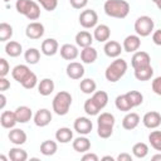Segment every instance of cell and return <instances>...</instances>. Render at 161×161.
<instances>
[{"mask_svg": "<svg viewBox=\"0 0 161 161\" xmlns=\"http://www.w3.org/2000/svg\"><path fill=\"white\" fill-rule=\"evenodd\" d=\"M10 88V82L5 78V77H0V91L5 92Z\"/></svg>", "mask_w": 161, "mask_h": 161, "instance_id": "bcb514c9", "label": "cell"}, {"mask_svg": "<svg viewBox=\"0 0 161 161\" xmlns=\"http://www.w3.org/2000/svg\"><path fill=\"white\" fill-rule=\"evenodd\" d=\"M79 88H80V91H82L83 93H86V94H92V93L96 92L97 84H96V82H94L92 78H84V79L80 80Z\"/></svg>", "mask_w": 161, "mask_h": 161, "instance_id": "836d02e7", "label": "cell"}, {"mask_svg": "<svg viewBox=\"0 0 161 161\" xmlns=\"http://www.w3.org/2000/svg\"><path fill=\"white\" fill-rule=\"evenodd\" d=\"M82 160H83V161H98V156H97L96 153H91V152H88V153L83 155Z\"/></svg>", "mask_w": 161, "mask_h": 161, "instance_id": "c3c4849f", "label": "cell"}, {"mask_svg": "<svg viewBox=\"0 0 161 161\" xmlns=\"http://www.w3.org/2000/svg\"><path fill=\"white\" fill-rule=\"evenodd\" d=\"M73 138V131L68 127H60L55 132V140L60 143H68Z\"/></svg>", "mask_w": 161, "mask_h": 161, "instance_id": "4dcf8cb0", "label": "cell"}, {"mask_svg": "<svg viewBox=\"0 0 161 161\" xmlns=\"http://www.w3.org/2000/svg\"><path fill=\"white\" fill-rule=\"evenodd\" d=\"M84 112H86L88 116H97L101 111L94 106V103L91 101V98H88V99L84 102Z\"/></svg>", "mask_w": 161, "mask_h": 161, "instance_id": "60d3db41", "label": "cell"}, {"mask_svg": "<svg viewBox=\"0 0 161 161\" xmlns=\"http://www.w3.org/2000/svg\"><path fill=\"white\" fill-rule=\"evenodd\" d=\"M24 58L28 64H36L40 59V52L36 48H29L28 50H25Z\"/></svg>", "mask_w": 161, "mask_h": 161, "instance_id": "d590c367", "label": "cell"}, {"mask_svg": "<svg viewBox=\"0 0 161 161\" xmlns=\"http://www.w3.org/2000/svg\"><path fill=\"white\" fill-rule=\"evenodd\" d=\"M73 127H74V131L78 132L79 135H88L93 128V123L87 117H78L75 118Z\"/></svg>", "mask_w": 161, "mask_h": 161, "instance_id": "8fae6325", "label": "cell"}, {"mask_svg": "<svg viewBox=\"0 0 161 161\" xmlns=\"http://www.w3.org/2000/svg\"><path fill=\"white\" fill-rule=\"evenodd\" d=\"M152 1H153V3H156V1H157V0H152Z\"/></svg>", "mask_w": 161, "mask_h": 161, "instance_id": "6f0895ef", "label": "cell"}, {"mask_svg": "<svg viewBox=\"0 0 161 161\" xmlns=\"http://www.w3.org/2000/svg\"><path fill=\"white\" fill-rule=\"evenodd\" d=\"M4 1H5V3H8V1H10V0H4Z\"/></svg>", "mask_w": 161, "mask_h": 161, "instance_id": "9f6ffc18", "label": "cell"}, {"mask_svg": "<svg viewBox=\"0 0 161 161\" xmlns=\"http://www.w3.org/2000/svg\"><path fill=\"white\" fill-rule=\"evenodd\" d=\"M57 150H58V145L53 140H45L40 145V153L44 156H52L57 152Z\"/></svg>", "mask_w": 161, "mask_h": 161, "instance_id": "1f68e13d", "label": "cell"}, {"mask_svg": "<svg viewBox=\"0 0 161 161\" xmlns=\"http://www.w3.org/2000/svg\"><path fill=\"white\" fill-rule=\"evenodd\" d=\"M70 104H72V96L69 92L67 91H60L58 92L54 98H53V102H52V107H53V111L55 114L58 116H64L68 113L69 108H70Z\"/></svg>", "mask_w": 161, "mask_h": 161, "instance_id": "5b68a950", "label": "cell"}, {"mask_svg": "<svg viewBox=\"0 0 161 161\" xmlns=\"http://www.w3.org/2000/svg\"><path fill=\"white\" fill-rule=\"evenodd\" d=\"M54 91V82L50 78H44L38 84V92L42 96H49Z\"/></svg>", "mask_w": 161, "mask_h": 161, "instance_id": "d6a6232c", "label": "cell"}, {"mask_svg": "<svg viewBox=\"0 0 161 161\" xmlns=\"http://www.w3.org/2000/svg\"><path fill=\"white\" fill-rule=\"evenodd\" d=\"M42 53L47 57H52L54 54H57V52L59 50V44L55 39L53 38H48L45 40H43L42 43Z\"/></svg>", "mask_w": 161, "mask_h": 161, "instance_id": "ac0fdd59", "label": "cell"}, {"mask_svg": "<svg viewBox=\"0 0 161 161\" xmlns=\"http://www.w3.org/2000/svg\"><path fill=\"white\" fill-rule=\"evenodd\" d=\"M91 101L94 103V106L101 111V109H103L106 106H107V103H108V94H107V92H104V91H97V92H94L93 93V96L91 97Z\"/></svg>", "mask_w": 161, "mask_h": 161, "instance_id": "d4e9b609", "label": "cell"}, {"mask_svg": "<svg viewBox=\"0 0 161 161\" xmlns=\"http://www.w3.org/2000/svg\"><path fill=\"white\" fill-rule=\"evenodd\" d=\"M153 26H155V23L152 18L147 15H142L137 18L135 21V31L138 36H148L153 31Z\"/></svg>", "mask_w": 161, "mask_h": 161, "instance_id": "52a82bcc", "label": "cell"}, {"mask_svg": "<svg viewBox=\"0 0 161 161\" xmlns=\"http://www.w3.org/2000/svg\"><path fill=\"white\" fill-rule=\"evenodd\" d=\"M5 104H6V97H5V94L1 92V94H0V109H4Z\"/></svg>", "mask_w": 161, "mask_h": 161, "instance_id": "f907efd6", "label": "cell"}, {"mask_svg": "<svg viewBox=\"0 0 161 161\" xmlns=\"http://www.w3.org/2000/svg\"><path fill=\"white\" fill-rule=\"evenodd\" d=\"M155 4H156V6H157V8H158V9L161 10V0H157V1L155 3Z\"/></svg>", "mask_w": 161, "mask_h": 161, "instance_id": "db71d44e", "label": "cell"}, {"mask_svg": "<svg viewBox=\"0 0 161 161\" xmlns=\"http://www.w3.org/2000/svg\"><path fill=\"white\" fill-rule=\"evenodd\" d=\"M93 43V35L87 30H80L75 34V44L80 48L91 47Z\"/></svg>", "mask_w": 161, "mask_h": 161, "instance_id": "603a6c76", "label": "cell"}, {"mask_svg": "<svg viewBox=\"0 0 161 161\" xmlns=\"http://www.w3.org/2000/svg\"><path fill=\"white\" fill-rule=\"evenodd\" d=\"M114 116L108 112H103L97 118V133L101 138H108L113 133Z\"/></svg>", "mask_w": 161, "mask_h": 161, "instance_id": "277c9868", "label": "cell"}, {"mask_svg": "<svg viewBox=\"0 0 161 161\" xmlns=\"http://www.w3.org/2000/svg\"><path fill=\"white\" fill-rule=\"evenodd\" d=\"M52 112L47 108H40L36 111V113L34 114V123L38 127H45L50 123L52 121Z\"/></svg>", "mask_w": 161, "mask_h": 161, "instance_id": "5bb4252c", "label": "cell"}, {"mask_svg": "<svg viewBox=\"0 0 161 161\" xmlns=\"http://www.w3.org/2000/svg\"><path fill=\"white\" fill-rule=\"evenodd\" d=\"M140 121H141V119H140V116H138L137 113L130 112V113H127V114L123 117V119H122V127H123L125 130H128V131L135 130V128L138 126Z\"/></svg>", "mask_w": 161, "mask_h": 161, "instance_id": "7402d4cb", "label": "cell"}, {"mask_svg": "<svg viewBox=\"0 0 161 161\" xmlns=\"http://www.w3.org/2000/svg\"><path fill=\"white\" fill-rule=\"evenodd\" d=\"M142 123L145 127L150 128V130H153V128H157L160 125H161V114L156 111H151V112H147L145 113V116L142 117Z\"/></svg>", "mask_w": 161, "mask_h": 161, "instance_id": "7c38bea8", "label": "cell"}, {"mask_svg": "<svg viewBox=\"0 0 161 161\" xmlns=\"http://www.w3.org/2000/svg\"><path fill=\"white\" fill-rule=\"evenodd\" d=\"M104 13L116 19H125L130 13V4L126 0H107L103 5Z\"/></svg>", "mask_w": 161, "mask_h": 161, "instance_id": "7a4b0ae2", "label": "cell"}, {"mask_svg": "<svg viewBox=\"0 0 161 161\" xmlns=\"http://www.w3.org/2000/svg\"><path fill=\"white\" fill-rule=\"evenodd\" d=\"M117 160H118V161H132V156H131L130 153L123 152V153H119V155L117 156Z\"/></svg>", "mask_w": 161, "mask_h": 161, "instance_id": "681fc988", "label": "cell"}, {"mask_svg": "<svg viewBox=\"0 0 161 161\" xmlns=\"http://www.w3.org/2000/svg\"><path fill=\"white\" fill-rule=\"evenodd\" d=\"M69 3L74 9H83L87 6L88 0H69Z\"/></svg>", "mask_w": 161, "mask_h": 161, "instance_id": "f6af8a7d", "label": "cell"}, {"mask_svg": "<svg viewBox=\"0 0 161 161\" xmlns=\"http://www.w3.org/2000/svg\"><path fill=\"white\" fill-rule=\"evenodd\" d=\"M11 75L25 89H31L38 83V78H36L35 73H33L30 70V68L28 65H25V64H18V65H15L13 68V70H11Z\"/></svg>", "mask_w": 161, "mask_h": 161, "instance_id": "6da1fadb", "label": "cell"}, {"mask_svg": "<svg viewBox=\"0 0 161 161\" xmlns=\"http://www.w3.org/2000/svg\"><path fill=\"white\" fill-rule=\"evenodd\" d=\"M123 50L127 52V53H135L138 50V48L141 47V38L136 34H131V35H127L123 40Z\"/></svg>", "mask_w": 161, "mask_h": 161, "instance_id": "4fadbf2b", "label": "cell"}, {"mask_svg": "<svg viewBox=\"0 0 161 161\" xmlns=\"http://www.w3.org/2000/svg\"><path fill=\"white\" fill-rule=\"evenodd\" d=\"M98 23V15L93 9H86L79 14V24L84 29L96 28Z\"/></svg>", "mask_w": 161, "mask_h": 161, "instance_id": "ba28073f", "label": "cell"}, {"mask_svg": "<svg viewBox=\"0 0 161 161\" xmlns=\"http://www.w3.org/2000/svg\"><path fill=\"white\" fill-rule=\"evenodd\" d=\"M98 57V53L97 50L91 45V47H86V48H82L80 50V60L86 64H92L96 62Z\"/></svg>", "mask_w": 161, "mask_h": 161, "instance_id": "cb8c5ba5", "label": "cell"}, {"mask_svg": "<svg viewBox=\"0 0 161 161\" xmlns=\"http://www.w3.org/2000/svg\"><path fill=\"white\" fill-rule=\"evenodd\" d=\"M0 158H1V160H3V161H6V157H5V156H3V155H1V156H0Z\"/></svg>", "mask_w": 161, "mask_h": 161, "instance_id": "11a10c76", "label": "cell"}, {"mask_svg": "<svg viewBox=\"0 0 161 161\" xmlns=\"http://www.w3.org/2000/svg\"><path fill=\"white\" fill-rule=\"evenodd\" d=\"M47 11H53L58 6V0H36Z\"/></svg>", "mask_w": 161, "mask_h": 161, "instance_id": "b9f144b4", "label": "cell"}, {"mask_svg": "<svg viewBox=\"0 0 161 161\" xmlns=\"http://www.w3.org/2000/svg\"><path fill=\"white\" fill-rule=\"evenodd\" d=\"M131 65L133 69H138V68H143L147 65H151V57L148 53L146 52H135V54L132 55L131 59Z\"/></svg>", "mask_w": 161, "mask_h": 161, "instance_id": "9c48e42d", "label": "cell"}, {"mask_svg": "<svg viewBox=\"0 0 161 161\" xmlns=\"http://www.w3.org/2000/svg\"><path fill=\"white\" fill-rule=\"evenodd\" d=\"M8 137H9L10 142L14 143L15 146H20L26 142V133L21 128H11L9 131Z\"/></svg>", "mask_w": 161, "mask_h": 161, "instance_id": "ffe728a7", "label": "cell"}, {"mask_svg": "<svg viewBox=\"0 0 161 161\" xmlns=\"http://www.w3.org/2000/svg\"><path fill=\"white\" fill-rule=\"evenodd\" d=\"M102 160H111V161H113L114 158L112 156H104V157H102Z\"/></svg>", "mask_w": 161, "mask_h": 161, "instance_id": "f5cc1de1", "label": "cell"}, {"mask_svg": "<svg viewBox=\"0 0 161 161\" xmlns=\"http://www.w3.org/2000/svg\"><path fill=\"white\" fill-rule=\"evenodd\" d=\"M10 70V65L5 58L0 59V77H6V74Z\"/></svg>", "mask_w": 161, "mask_h": 161, "instance_id": "7bdbcfd3", "label": "cell"}, {"mask_svg": "<svg viewBox=\"0 0 161 161\" xmlns=\"http://www.w3.org/2000/svg\"><path fill=\"white\" fill-rule=\"evenodd\" d=\"M9 158L11 161H25L28 158V153L20 147H13L9 151Z\"/></svg>", "mask_w": 161, "mask_h": 161, "instance_id": "e575fe53", "label": "cell"}, {"mask_svg": "<svg viewBox=\"0 0 161 161\" xmlns=\"http://www.w3.org/2000/svg\"><path fill=\"white\" fill-rule=\"evenodd\" d=\"M44 31H45L44 25L39 21H33V23L28 24L26 28H25V35L29 39H33V40L40 39L44 35Z\"/></svg>", "mask_w": 161, "mask_h": 161, "instance_id": "30bf717a", "label": "cell"}, {"mask_svg": "<svg viewBox=\"0 0 161 161\" xmlns=\"http://www.w3.org/2000/svg\"><path fill=\"white\" fill-rule=\"evenodd\" d=\"M14 112H15V116H16V119L19 123H26L33 117V112H31L30 107H28V106H20Z\"/></svg>", "mask_w": 161, "mask_h": 161, "instance_id": "484cf974", "label": "cell"}, {"mask_svg": "<svg viewBox=\"0 0 161 161\" xmlns=\"http://www.w3.org/2000/svg\"><path fill=\"white\" fill-rule=\"evenodd\" d=\"M148 141L152 148L156 151H161V131H152L148 135Z\"/></svg>", "mask_w": 161, "mask_h": 161, "instance_id": "74e56055", "label": "cell"}, {"mask_svg": "<svg viewBox=\"0 0 161 161\" xmlns=\"http://www.w3.org/2000/svg\"><path fill=\"white\" fill-rule=\"evenodd\" d=\"M13 36V26L8 23L0 24V42H6Z\"/></svg>", "mask_w": 161, "mask_h": 161, "instance_id": "f35d334b", "label": "cell"}, {"mask_svg": "<svg viewBox=\"0 0 161 161\" xmlns=\"http://www.w3.org/2000/svg\"><path fill=\"white\" fill-rule=\"evenodd\" d=\"M21 52H23V47H21V44H20L19 42L10 40V42H8L6 45H5V53H6L9 57H11V58L19 57V55L21 54Z\"/></svg>", "mask_w": 161, "mask_h": 161, "instance_id": "f1b7e54d", "label": "cell"}, {"mask_svg": "<svg viewBox=\"0 0 161 161\" xmlns=\"http://www.w3.org/2000/svg\"><path fill=\"white\" fill-rule=\"evenodd\" d=\"M126 94H127V97H128V99L133 107H137L143 102V96L138 91H128Z\"/></svg>", "mask_w": 161, "mask_h": 161, "instance_id": "ab89813d", "label": "cell"}, {"mask_svg": "<svg viewBox=\"0 0 161 161\" xmlns=\"http://www.w3.org/2000/svg\"><path fill=\"white\" fill-rule=\"evenodd\" d=\"M135 70V78L137 80H141V82H146V80H150L153 75V68L151 65H147V67H143V68H138V69H133Z\"/></svg>", "mask_w": 161, "mask_h": 161, "instance_id": "f546056e", "label": "cell"}, {"mask_svg": "<svg viewBox=\"0 0 161 161\" xmlns=\"http://www.w3.org/2000/svg\"><path fill=\"white\" fill-rule=\"evenodd\" d=\"M104 54L109 58H118L121 55V52L123 50V47H121V44L116 40H108L106 42L104 47H103Z\"/></svg>", "mask_w": 161, "mask_h": 161, "instance_id": "9a60e30c", "label": "cell"}, {"mask_svg": "<svg viewBox=\"0 0 161 161\" xmlns=\"http://www.w3.org/2000/svg\"><path fill=\"white\" fill-rule=\"evenodd\" d=\"M127 70V62L122 58H117L114 59L104 70V77L108 82L114 83L117 80H119L125 73Z\"/></svg>", "mask_w": 161, "mask_h": 161, "instance_id": "3957f363", "label": "cell"}, {"mask_svg": "<svg viewBox=\"0 0 161 161\" xmlns=\"http://www.w3.org/2000/svg\"><path fill=\"white\" fill-rule=\"evenodd\" d=\"M109 36H111V29H109V26L106 25V24H99V25H97V26L94 28V30H93V38H94L97 42H99V43H106V42H108Z\"/></svg>", "mask_w": 161, "mask_h": 161, "instance_id": "2e32d148", "label": "cell"}, {"mask_svg": "<svg viewBox=\"0 0 161 161\" xmlns=\"http://www.w3.org/2000/svg\"><path fill=\"white\" fill-rule=\"evenodd\" d=\"M72 146H73L74 151H77L79 153H83V152H87L91 148V141L84 136H79V137L74 138Z\"/></svg>", "mask_w": 161, "mask_h": 161, "instance_id": "4316f807", "label": "cell"}, {"mask_svg": "<svg viewBox=\"0 0 161 161\" xmlns=\"http://www.w3.org/2000/svg\"><path fill=\"white\" fill-rule=\"evenodd\" d=\"M67 75L70 79H80L84 75V67L78 62H70L67 65Z\"/></svg>", "mask_w": 161, "mask_h": 161, "instance_id": "e0dca14e", "label": "cell"}, {"mask_svg": "<svg viewBox=\"0 0 161 161\" xmlns=\"http://www.w3.org/2000/svg\"><path fill=\"white\" fill-rule=\"evenodd\" d=\"M114 104H116V108L118 111H122V112H128V111H131L133 108V106L130 102V99H128V97H127L126 93L117 96L116 97V101H114Z\"/></svg>", "mask_w": 161, "mask_h": 161, "instance_id": "83f0119b", "label": "cell"}, {"mask_svg": "<svg viewBox=\"0 0 161 161\" xmlns=\"http://www.w3.org/2000/svg\"><path fill=\"white\" fill-rule=\"evenodd\" d=\"M132 153L137 158H143L148 153V146L146 143H143V142H137L132 147Z\"/></svg>", "mask_w": 161, "mask_h": 161, "instance_id": "8d00e7d4", "label": "cell"}, {"mask_svg": "<svg viewBox=\"0 0 161 161\" xmlns=\"http://www.w3.org/2000/svg\"><path fill=\"white\" fill-rule=\"evenodd\" d=\"M152 91H153L157 96H161V75H160V77H156V78L152 80Z\"/></svg>", "mask_w": 161, "mask_h": 161, "instance_id": "ee69618b", "label": "cell"}, {"mask_svg": "<svg viewBox=\"0 0 161 161\" xmlns=\"http://www.w3.org/2000/svg\"><path fill=\"white\" fill-rule=\"evenodd\" d=\"M152 42L156 45H161V29L153 31V34H152Z\"/></svg>", "mask_w": 161, "mask_h": 161, "instance_id": "7dc6e473", "label": "cell"}, {"mask_svg": "<svg viewBox=\"0 0 161 161\" xmlns=\"http://www.w3.org/2000/svg\"><path fill=\"white\" fill-rule=\"evenodd\" d=\"M0 123L4 128H14V126L18 123V119H16V116H15V112H11V111H4L0 116Z\"/></svg>", "mask_w": 161, "mask_h": 161, "instance_id": "44dd1931", "label": "cell"}, {"mask_svg": "<svg viewBox=\"0 0 161 161\" xmlns=\"http://www.w3.org/2000/svg\"><path fill=\"white\" fill-rule=\"evenodd\" d=\"M15 8L19 14L26 16L29 20H38L40 16V8L33 0H16Z\"/></svg>", "mask_w": 161, "mask_h": 161, "instance_id": "8992f818", "label": "cell"}, {"mask_svg": "<svg viewBox=\"0 0 161 161\" xmlns=\"http://www.w3.org/2000/svg\"><path fill=\"white\" fill-rule=\"evenodd\" d=\"M59 52H60V57L65 60H74L79 54V50H78L77 45H73V44H69V43L63 44L60 47Z\"/></svg>", "mask_w": 161, "mask_h": 161, "instance_id": "d6986e66", "label": "cell"}, {"mask_svg": "<svg viewBox=\"0 0 161 161\" xmlns=\"http://www.w3.org/2000/svg\"><path fill=\"white\" fill-rule=\"evenodd\" d=\"M153 161H156V160H161V153H157V155H153L152 157H151Z\"/></svg>", "mask_w": 161, "mask_h": 161, "instance_id": "816d5d0a", "label": "cell"}]
</instances>
